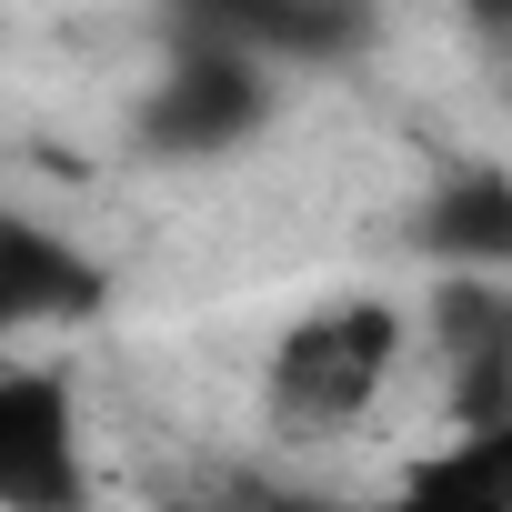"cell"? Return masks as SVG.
I'll return each mask as SVG.
<instances>
[{
	"mask_svg": "<svg viewBox=\"0 0 512 512\" xmlns=\"http://www.w3.org/2000/svg\"><path fill=\"white\" fill-rule=\"evenodd\" d=\"M402 332H412L402 302H372V292L302 312V322L272 342V362H262L272 422H282V432H352V422H372V402H382L392 372H402Z\"/></svg>",
	"mask_w": 512,
	"mask_h": 512,
	"instance_id": "6da1fadb",
	"label": "cell"
},
{
	"mask_svg": "<svg viewBox=\"0 0 512 512\" xmlns=\"http://www.w3.org/2000/svg\"><path fill=\"white\" fill-rule=\"evenodd\" d=\"M272 121V81L251 61V41H201L171 61V81L141 101V151L161 161H211Z\"/></svg>",
	"mask_w": 512,
	"mask_h": 512,
	"instance_id": "7a4b0ae2",
	"label": "cell"
},
{
	"mask_svg": "<svg viewBox=\"0 0 512 512\" xmlns=\"http://www.w3.org/2000/svg\"><path fill=\"white\" fill-rule=\"evenodd\" d=\"M61 492H81L71 382L41 362H0V502H61Z\"/></svg>",
	"mask_w": 512,
	"mask_h": 512,
	"instance_id": "3957f363",
	"label": "cell"
},
{
	"mask_svg": "<svg viewBox=\"0 0 512 512\" xmlns=\"http://www.w3.org/2000/svg\"><path fill=\"white\" fill-rule=\"evenodd\" d=\"M91 312H101L91 251L61 241V231L31 221V211H0V342L61 332V322H91Z\"/></svg>",
	"mask_w": 512,
	"mask_h": 512,
	"instance_id": "277c9868",
	"label": "cell"
},
{
	"mask_svg": "<svg viewBox=\"0 0 512 512\" xmlns=\"http://www.w3.org/2000/svg\"><path fill=\"white\" fill-rule=\"evenodd\" d=\"M402 492H422V502H482V512H512V412L452 422V432H442V452L402 462Z\"/></svg>",
	"mask_w": 512,
	"mask_h": 512,
	"instance_id": "5b68a950",
	"label": "cell"
},
{
	"mask_svg": "<svg viewBox=\"0 0 512 512\" xmlns=\"http://www.w3.org/2000/svg\"><path fill=\"white\" fill-rule=\"evenodd\" d=\"M422 251L442 272H512V181H492V171L442 181L422 211Z\"/></svg>",
	"mask_w": 512,
	"mask_h": 512,
	"instance_id": "8992f818",
	"label": "cell"
},
{
	"mask_svg": "<svg viewBox=\"0 0 512 512\" xmlns=\"http://www.w3.org/2000/svg\"><path fill=\"white\" fill-rule=\"evenodd\" d=\"M462 21H472L482 41H512V0H462Z\"/></svg>",
	"mask_w": 512,
	"mask_h": 512,
	"instance_id": "52a82bcc",
	"label": "cell"
}]
</instances>
